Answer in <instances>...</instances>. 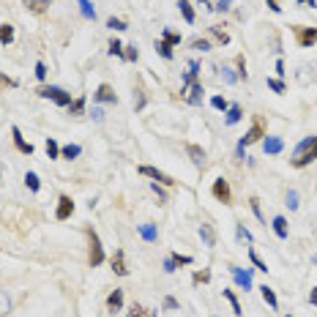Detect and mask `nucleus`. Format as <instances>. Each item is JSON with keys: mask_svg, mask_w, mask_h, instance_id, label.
<instances>
[{"mask_svg": "<svg viewBox=\"0 0 317 317\" xmlns=\"http://www.w3.org/2000/svg\"><path fill=\"white\" fill-rule=\"evenodd\" d=\"M287 205L293 208V211L298 208V192H295V189H290V192H287Z\"/></svg>", "mask_w": 317, "mask_h": 317, "instance_id": "obj_44", "label": "nucleus"}, {"mask_svg": "<svg viewBox=\"0 0 317 317\" xmlns=\"http://www.w3.org/2000/svg\"><path fill=\"white\" fill-rule=\"evenodd\" d=\"M241 115H244V112H241V107H238V104H230V110H227V126L238 123Z\"/></svg>", "mask_w": 317, "mask_h": 317, "instance_id": "obj_27", "label": "nucleus"}, {"mask_svg": "<svg viewBox=\"0 0 317 317\" xmlns=\"http://www.w3.org/2000/svg\"><path fill=\"white\" fill-rule=\"evenodd\" d=\"M235 66H238V79H249V74H246V63H244V55L235 58Z\"/></svg>", "mask_w": 317, "mask_h": 317, "instance_id": "obj_37", "label": "nucleus"}, {"mask_svg": "<svg viewBox=\"0 0 317 317\" xmlns=\"http://www.w3.org/2000/svg\"><path fill=\"white\" fill-rule=\"evenodd\" d=\"M112 271H115L118 276H129V265H126V254H123V249H118L115 254H112Z\"/></svg>", "mask_w": 317, "mask_h": 317, "instance_id": "obj_11", "label": "nucleus"}, {"mask_svg": "<svg viewBox=\"0 0 317 317\" xmlns=\"http://www.w3.org/2000/svg\"><path fill=\"white\" fill-rule=\"evenodd\" d=\"M211 104H213V110H219V112H227V110H230L227 99H221V96H213V99H211Z\"/></svg>", "mask_w": 317, "mask_h": 317, "instance_id": "obj_33", "label": "nucleus"}, {"mask_svg": "<svg viewBox=\"0 0 317 317\" xmlns=\"http://www.w3.org/2000/svg\"><path fill=\"white\" fill-rule=\"evenodd\" d=\"M249 205H252V211H254V216H257V219L262 221V211H260V200H257V197H252V200H249Z\"/></svg>", "mask_w": 317, "mask_h": 317, "instance_id": "obj_48", "label": "nucleus"}, {"mask_svg": "<svg viewBox=\"0 0 317 317\" xmlns=\"http://www.w3.org/2000/svg\"><path fill=\"white\" fill-rule=\"evenodd\" d=\"M14 41V28L11 25H0V44H11Z\"/></svg>", "mask_w": 317, "mask_h": 317, "instance_id": "obj_26", "label": "nucleus"}, {"mask_svg": "<svg viewBox=\"0 0 317 317\" xmlns=\"http://www.w3.org/2000/svg\"><path fill=\"white\" fill-rule=\"evenodd\" d=\"M314 159H317V137H314V134H309V137H303L301 143L295 145L293 156H290V167L303 170V167H309Z\"/></svg>", "mask_w": 317, "mask_h": 317, "instance_id": "obj_1", "label": "nucleus"}, {"mask_svg": "<svg viewBox=\"0 0 317 317\" xmlns=\"http://www.w3.org/2000/svg\"><path fill=\"white\" fill-rule=\"evenodd\" d=\"M224 298L230 301V306H233V312H235V314H244V312H241V303H238V298H235L233 290H224Z\"/></svg>", "mask_w": 317, "mask_h": 317, "instance_id": "obj_31", "label": "nucleus"}, {"mask_svg": "<svg viewBox=\"0 0 317 317\" xmlns=\"http://www.w3.org/2000/svg\"><path fill=\"white\" fill-rule=\"evenodd\" d=\"M9 309H11V301H9V295L0 290V317L3 314H9Z\"/></svg>", "mask_w": 317, "mask_h": 317, "instance_id": "obj_36", "label": "nucleus"}, {"mask_svg": "<svg viewBox=\"0 0 317 317\" xmlns=\"http://www.w3.org/2000/svg\"><path fill=\"white\" fill-rule=\"evenodd\" d=\"M71 213H74V200L69 197V194H60L55 219H58V221H66V219H71Z\"/></svg>", "mask_w": 317, "mask_h": 317, "instance_id": "obj_8", "label": "nucleus"}, {"mask_svg": "<svg viewBox=\"0 0 317 317\" xmlns=\"http://www.w3.org/2000/svg\"><path fill=\"white\" fill-rule=\"evenodd\" d=\"M265 120H262L260 115H254V120H252V129H249L244 137H241V143H238V148H246V145H254V143H260L262 137H265Z\"/></svg>", "mask_w": 317, "mask_h": 317, "instance_id": "obj_3", "label": "nucleus"}, {"mask_svg": "<svg viewBox=\"0 0 317 317\" xmlns=\"http://www.w3.org/2000/svg\"><path fill=\"white\" fill-rule=\"evenodd\" d=\"M79 11H82L85 19H96V9H93L90 0H79Z\"/></svg>", "mask_w": 317, "mask_h": 317, "instance_id": "obj_25", "label": "nucleus"}, {"mask_svg": "<svg viewBox=\"0 0 317 317\" xmlns=\"http://www.w3.org/2000/svg\"><path fill=\"white\" fill-rule=\"evenodd\" d=\"M93 99H96V101H107V104H118V96H115V90H112V87L110 85H99V90L96 93H93Z\"/></svg>", "mask_w": 317, "mask_h": 317, "instance_id": "obj_13", "label": "nucleus"}, {"mask_svg": "<svg viewBox=\"0 0 317 317\" xmlns=\"http://www.w3.org/2000/svg\"><path fill=\"white\" fill-rule=\"evenodd\" d=\"M293 33H295V41L298 47H314L317 44V28H303V25H293Z\"/></svg>", "mask_w": 317, "mask_h": 317, "instance_id": "obj_5", "label": "nucleus"}, {"mask_svg": "<svg viewBox=\"0 0 317 317\" xmlns=\"http://www.w3.org/2000/svg\"><path fill=\"white\" fill-rule=\"evenodd\" d=\"M79 153H82V148H79V145H66V148H60V156H63V159H77Z\"/></svg>", "mask_w": 317, "mask_h": 317, "instance_id": "obj_28", "label": "nucleus"}, {"mask_svg": "<svg viewBox=\"0 0 317 317\" xmlns=\"http://www.w3.org/2000/svg\"><path fill=\"white\" fill-rule=\"evenodd\" d=\"M110 55H118V58H123V44H120L118 38H112V41H110Z\"/></svg>", "mask_w": 317, "mask_h": 317, "instance_id": "obj_41", "label": "nucleus"}, {"mask_svg": "<svg viewBox=\"0 0 317 317\" xmlns=\"http://www.w3.org/2000/svg\"><path fill=\"white\" fill-rule=\"evenodd\" d=\"M262 148H265V153H271V156H276V153H282V148H285V143H282V137H262Z\"/></svg>", "mask_w": 317, "mask_h": 317, "instance_id": "obj_15", "label": "nucleus"}, {"mask_svg": "<svg viewBox=\"0 0 317 317\" xmlns=\"http://www.w3.org/2000/svg\"><path fill=\"white\" fill-rule=\"evenodd\" d=\"M192 257H189V254H170V257L164 260V271L167 274H172L175 268H180V265H192Z\"/></svg>", "mask_w": 317, "mask_h": 317, "instance_id": "obj_10", "label": "nucleus"}, {"mask_svg": "<svg viewBox=\"0 0 317 317\" xmlns=\"http://www.w3.org/2000/svg\"><path fill=\"white\" fill-rule=\"evenodd\" d=\"M36 77L38 79H47V66L44 63H36Z\"/></svg>", "mask_w": 317, "mask_h": 317, "instance_id": "obj_50", "label": "nucleus"}, {"mask_svg": "<svg viewBox=\"0 0 317 317\" xmlns=\"http://www.w3.org/2000/svg\"><path fill=\"white\" fill-rule=\"evenodd\" d=\"M123 309V290H112L110 295H107V312H120Z\"/></svg>", "mask_w": 317, "mask_h": 317, "instance_id": "obj_12", "label": "nucleus"}, {"mask_svg": "<svg viewBox=\"0 0 317 317\" xmlns=\"http://www.w3.org/2000/svg\"><path fill=\"white\" fill-rule=\"evenodd\" d=\"M271 224H274V233L279 235L282 241H285L287 235H290V233H287V219H285V216H276V219L271 221Z\"/></svg>", "mask_w": 317, "mask_h": 317, "instance_id": "obj_18", "label": "nucleus"}, {"mask_svg": "<svg viewBox=\"0 0 317 317\" xmlns=\"http://www.w3.org/2000/svg\"><path fill=\"white\" fill-rule=\"evenodd\" d=\"M82 112H85V96H77L69 104V115H82Z\"/></svg>", "mask_w": 317, "mask_h": 317, "instance_id": "obj_23", "label": "nucleus"}, {"mask_svg": "<svg viewBox=\"0 0 317 317\" xmlns=\"http://www.w3.org/2000/svg\"><path fill=\"white\" fill-rule=\"evenodd\" d=\"M38 96L41 99H52L58 107H69L71 104V93H66L63 87H58V85H47V87H38Z\"/></svg>", "mask_w": 317, "mask_h": 317, "instance_id": "obj_4", "label": "nucleus"}, {"mask_svg": "<svg viewBox=\"0 0 317 317\" xmlns=\"http://www.w3.org/2000/svg\"><path fill=\"white\" fill-rule=\"evenodd\" d=\"M249 260L254 262V268H257V271H268V265L257 257V252H254V249H249Z\"/></svg>", "mask_w": 317, "mask_h": 317, "instance_id": "obj_35", "label": "nucleus"}, {"mask_svg": "<svg viewBox=\"0 0 317 317\" xmlns=\"http://www.w3.org/2000/svg\"><path fill=\"white\" fill-rule=\"evenodd\" d=\"M107 28H112V30H126V22H123V19L110 17V19H107Z\"/></svg>", "mask_w": 317, "mask_h": 317, "instance_id": "obj_42", "label": "nucleus"}, {"mask_svg": "<svg viewBox=\"0 0 317 317\" xmlns=\"http://www.w3.org/2000/svg\"><path fill=\"white\" fill-rule=\"evenodd\" d=\"M153 192L159 194V202H167V194H164V189H161V184H153Z\"/></svg>", "mask_w": 317, "mask_h": 317, "instance_id": "obj_49", "label": "nucleus"}, {"mask_svg": "<svg viewBox=\"0 0 317 317\" xmlns=\"http://www.w3.org/2000/svg\"><path fill=\"white\" fill-rule=\"evenodd\" d=\"M268 87L276 93H285V82H282V79H268Z\"/></svg>", "mask_w": 317, "mask_h": 317, "instance_id": "obj_47", "label": "nucleus"}, {"mask_svg": "<svg viewBox=\"0 0 317 317\" xmlns=\"http://www.w3.org/2000/svg\"><path fill=\"white\" fill-rule=\"evenodd\" d=\"M211 33H213V38H216V41L224 47V44H230V33H227L224 28H221V25H213L211 28Z\"/></svg>", "mask_w": 317, "mask_h": 317, "instance_id": "obj_21", "label": "nucleus"}, {"mask_svg": "<svg viewBox=\"0 0 317 317\" xmlns=\"http://www.w3.org/2000/svg\"><path fill=\"white\" fill-rule=\"evenodd\" d=\"M317 0H298V6H303V9H314Z\"/></svg>", "mask_w": 317, "mask_h": 317, "instance_id": "obj_55", "label": "nucleus"}, {"mask_svg": "<svg viewBox=\"0 0 317 317\" xmlns=\"http://www.w3.org/2000/svg\"><path fill=\"white\" fill-rule=\"evenodd\" d=\"M200 238L205 241V246H213V244H216V235H213L211 224H200Z\"/></svg>", "mask_w": 317, "mask_h": 317, "instance_id": "obj_19", "label": "nucleus"}, {"mask_svg": "<svg viewBox=\"0 0 317 317\" xmlns=\"http://www.w3.org/2000/svg\"><path fill=\"white\" fill-rule=\"evenodd\" d=\"M47 156H50V159H60V145L52 137L47 140Z\"/></svg>", "mask_w": 317, "mask_h": 317, "instance_id": "obj_29", "label": "nucleus"}, {"mask_svg": "<svg viewBox=\"0 0 317 317\" xmlns=\"http://www.w3.org/2000/svg\"><path fill=\"white\" fill-rule=\"evenodd\" d=\"M140 233H143L145 241H156V227H153V224H143V227H140Z\"/></svg>", "mask_w": 317, "mask_h": 317, "instance_id": "obj_34", "label": "nucleus"}, {"mask_svg": "<svg viewBox=\"0 0 317 317\" xmlns=\"http://www.w3.org/2000/svg\"><path fill=\"white\" fill-rule=\"evenodd\" d=\"M192 47H194V50H200V52H208V50H211V41H208V38H194Z\"/></svg>", "mask_w": 317, "mask_h": 317, "instance_id": "obj_40", "label": "nucleus"}, {"mask_svg": "<svg viewBox=\"0 0 317 317\" xmlns=\"http://www.w3.org/2000/svg\"><path fill=\"white\" fill-rule=\"evenodd\" d=\"M235 233H238V238H241V241H246V244H252V233H249L244 224H235Z\"/></svg>", "mask_w": 317, "mask_h": 317, "instance_id": "obj_39", "label": "nucleus"}, {"mask_svg": "<svg viewBox=\"0 0 317 317\" xmlns=\"http://www.w3.org/2000/svg\"><path fill=\"white\" fill-rule=\"evenodd\" d=\"M137 170H140V175H145V178H153V180H159L161 186H175V184H178L175 178H170L167 172H161V170H156V167H151V164H140Z\"/></svg>", "mask_w": 317, "mask_h": 317, "instance_id": "obj_6", "label": "nucleus"}, {"mask_svg": "<svg viewBox=\"0 0 317 317\" xmlns=\"http://www.w3.org/2000/svg\"><path fill=\"white\" fill-rule=\"evenodd\" d=\"M161 38H164V41L167 44H180V33H175V30H164V33H161Z\"/></svg>", "mask_w": 317, "mask_h": 317, "instance_id": "obj_32", "label": "nucleus"}, {"mask_svg": "<svg viewBox=\"0 0 317 317\" xmlns=\"http://www.w3.org/2000/svg\"><path fill=\"white\" fill-rule=\"evenodd\" d=\"M230 3H233V0H219L213 9H216V11H227V9H230Z\"/></svg>", "mask_w": 317, "mask_h": 317, "instance_id": "obj_52", "label": "nucleus"}, {"mask_svg": "<svg viewBox=\"0 0 317 317\" xmlns=\"http://www.w3.org/2000/svg\"><path fill=\"white\" fill-rule=\"evenodd\" d=\"M156 52H159V55L164 58V60H172V44H167L164 38H161V41H156Z\"/></svg>", "mask_w": 317, "mask_h": 317, "instance_id": "obj_24", "label": "nucleus"}, {"mask_svg": "<svg viewBox=\"0 0 317 317\" xmlns=\"http://www.w3.org/2000/svg\"><path fill=\"white\" fill-rule=\"evenodd\" d=\"M164 306H167V309H178V301H175L172 295H167V298H164Z\"/></svg>", "mask_w": 317, "mask_h": 317, "instance_id": "obj_53", "label": "nucleus"}, {"mask_svg": "<svg viewBox=\"0 0 317 317\" xmlns=\"http://www.w3.org/2000/svg\"><path fill=\"white\" fill-rule=\"evenodd\" d=\"M123 58H126V60H137V58H140L137 47H123Z\"/></svg>", "mask_w": 317, "mask_h": 317, "instance_id": "obj_46", "label": "nucleus"}, {"mask_svg": "<svg viewBox=\"0 0 317 317\" xmlns=\"http://www.w3.org/2000/svg\"><path fill=\"white\" fill-rule=\"evenodd\" d=\"M265 3H268V9H271V11H274V14H279V11H282L279 0H265Z\"/></svg>", "mask_w": 317, "mask_h": 317, "instance_id": "obj_51", "label": "nucleus"}, {"mask_svg": "<svg viewBox=\"0 0 317 317\" xmlns=\"http://www.w3.org/2000/svg\"><path fill=\"white\" fill-rule=\"evenodd\" d=\"M104 262V246H101V241H99V235L87 227V265L90 268H96Z\"/></svg>", "mask_w": 317, "mask_h": 317, "instance_id": "obj_2", "label": "nucleus"}, {"mask_svg": "<svg viewBox=\"0 0 317 317\" xmlns=\"http://www.w3.org/2000/svg\"><path fill=\"white\" fill-rule=\"evenodd\" d=\"M202 93H205V90H202V85L197 82V79H194V82H192V90H189V96H186V101H189V104H194V107H200V104H202Z\"/></svg>", "mask_w": 317, "mask_h": 317, "instance_id": "obj_16", "label": "nucleus"}, {"mask_svg": "<svg viewBox=\"0 0 317 317\" xmlns=\"http://www.w3.org/2000/svg\"><path fill=\"white\" fill-rule=\"evenodd\" d=\"M211 194H213V197H216L219 202H224V205H230V202H233L230 184H227L224 178H216V180H213V186H211Z\"/></svg>", "mask_w": 317, "mask_h": 317, "instance_id": "obj_7", "label": "nucleus"}, {"mask_svg": "<svg viewBox=\"0 0 317 317\" xmlns=\"http://www.w3.org/2000/svg\"><path fill=\"white\" fill-rule=\"evenodd\" d=\"M186 153L192 156V161H194V167H197V170H202V167H205V151H202L200 145L189 143V145H186Z\"/></svg>", "mask_w": 317, "mask_h": 317, "instance_id": "obj_14", "label": "nucleus"}, {"mask_svg": "<svg viewBox=\"0 0 317 317\" xmlns=\"http://www.w3.org/2000/svg\"><path fill=\"white\" fill-rule=\"evenodd\" d=\"M276 74H279V77L285 74V63H282V60H276Z\"/></svg>", "mask_w": 317, "mask_h": 317, "instance_id": "obj_57", "label": "nucleus"}, {"mask_svg": "<svg viewBox=\"0 0 317 317\" xmlns=\"http://www.w3.org/2000/svg\"><path fill=\"white\" fill-rule=\"evenodd\" d=\"M11 137H14V145H17V151H19V153H25V156H33V145L22 137L19 126H11Z\"/></svg>", "mask_w": 317, "mask_h": 317, "instance_id": "obj_9", "label": "nucleus"}, {"mask_svg": "<svg viewBox=\"0 0 317 317\" xmlns=\"http://www.w3.org/2000/svg\"><path fill=\"white\" fill-rule=\"evenodd\" d=\"M6 87H17V79L6 77V74H0V90H6Z\"/></svg>", "mask_w": 317, "mask_h": 317, "instance_id": "obj_45", "label": "nucleus"}, {"mask_svg": "<svg viewBox=\"0 0 317 317\" xmlns=\"http://www.w3.org/2000/svg\"><path fill=\"white\" fill-rule=\"evenodd\" d=\"M93 118H96L99 123H101V120H104V110H99V107H93Z\"/></svg>", "mask_w": 317, "mask_h": 317, "instance_id": "obj_54", "label": "nucleus"}, {"mask_svg": "<svg viewBox=\"0 0 317 317\" xmlns=\"http://www.w3.org/2000/svg\"><path fill=\"white\" fill-rule=\"evenodd\" d=\"M25 184H28L30 192H38V189H41V184H38V175H36V172H28V175H25Z\"/></svg>", "mask_w": 317, "mask_h": 317, "instance_id": "obj_30", "label": "nucleus"}, {"mask_svg": "<svg viewBox=\"0 0 317 317\" xmlns=\"http://www.w3.org/2000/svg\"><path fill=\"white\" fill-rule=\"evenodd\" d=\"M129 317H143V309H140V306H137V303H134V312H131Z\"/></svg>", "mask_w": 317, "mask_h": 317, "instance_id": "obj_58", "label": "nucleus"}, {"mask_svg": "<svg viewBox=\"0 0 317 317\" xmlns=\"http://www.w3.org/2000/svg\"><path fill=\"white\" fill-rule=\"evenodd\" d=\"M260 293H262V301H265V303H268V306H271V309H276V306H279V301H276L274 290L268 287V285H262V287H260Z\"/></svg>", "mask_w": 317, "mask_h": 317, "instance_id": "obj_22", "label": "nucleus"}, {"mask_svg": "<svg viewBox=\"0 0 317 317\" xmlns=\"http://www.w3.org/2000/svg\"><path fill=\"white\" fill-rule=\"evenodd\" d=\"M25 6H28L30 11H36V14H41L47 3H44V0H25Z\"/></svg>", "mask_w": 317, "mask_h": 317, "instance_id": "obj_38", "label": "nucleus"}, {"mask_svg": "<svg viewBox=\"0 0 317 317\" xmlns=\"http://www.w3.org/2000/svg\"><path fill=\"white\" fill-rule=\"evenodd\" d=\"M230 271H233V276H235V282H238L244 290L252 287V276H249V271H241L238 265H230Z\"/></svg>", "mask_w": 317, "mask_h": 317, "instance_id": "obj_17", "label": "nucleus"}, {"mask_svg": "<svg viewBox=\"0 0 317 317\" xmlns=\"http://www.w3.org/2000/svg\"><path fill=\"white\" fill-rule=\"evenodd\" d=\"M205 282H211V271H197L194 274V285H205Z\"/></svg>", "mask_w": 317, "mask_h": 317, "instance_id": "obj_43", "label": "nucleus"}, {"mask_svg": "<svg viewBox=\"0 0 317 317\" xmlns=\"http://www.w3.org/2000/svg\"><path fill=\"white\" fill-rule=\"evenodd\" d=\"M309 301H312V306H317V287H312V293H309Z\"/></svg>", "mask_w": 317, "mask_h": 317, "instance_id": "obj_56", "label": "nucleus"}, {"mask_svg": "<svg viewBox=\"0 0 317 317\" xmlns=\"http://www.w3.org/2000/svg\"><path fill=\"white\" fill-rule=\"evenodd\" d=\"M178 9H180V14H184V19L189 25L194 22V9H192V3L189 0H178Z\"/></svg>", "mask_w": 317, "mask_h": 317, "instance_id": "obj_20", "label": "nucleus"}, {"mask_svg": "<svg viewBox=\"0 0 317 317\" xmlns=\"http://www.w3.org/2000/svg\"><path fill=\"white\" fill-rule=\"evenodd\" d=\"M200 3L205 6V9H213V6H211V0H200Z\"/></svg>", "mask_w": 317, "mask_h": 317, "instance_id": "obj_59", "label": "nucleus"}]
</instances>
